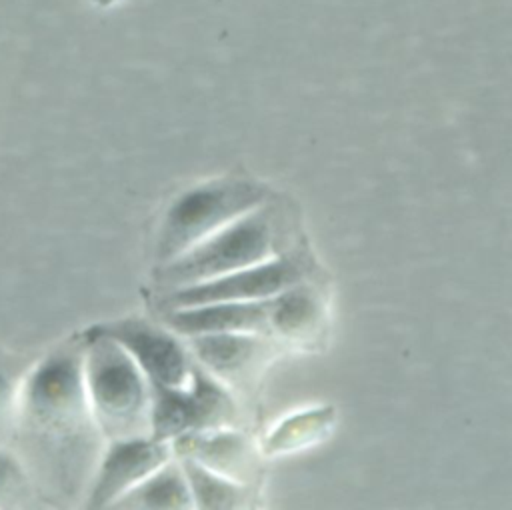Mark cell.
I'll return each mask as SVG.
<instances>
[{"label": "cell", "mask_w": 512, "mask_h": 510, "mask_svg": "<svg viewBox=\"0 0 512 510\" xmlns=\"http://www.w3.org/2000/svg\"><path fill=\"white\" fill-rule=\"evenodd\" d=\"M88 332L110 336L122 344L152 386H184L192 378L194 364L188 358V348L168 330L142 318L96 324Z\"/></svg>", "instance_id": "7"}, {"label": "cell", "mask_w": 512, "mask_h": 510, "mask_svg": "<svg viewBox=\"0 0 512 510\" xmlns=\"http://www.w3.org/2000/svg\"><path fill=\"white\" fill-rule=\"evenodd\" d=\"M26 476L20 464L10 456L0 452V500L16 496L24 488Z\"/></svg>", "instance_id": "15"}, {"label": "cell", "mask_w": 512, "mask_h": 510, "mask_svg": "<svg viewBox=\"0 0 512 510\" xmlns=\"http://www.w3.org/2000/svg\"><path fill=\"white\" fill-rule=\"evenodd\" d=\"M114 506L120 508H190L194 496L180 462L168 460L152 476L126 492Z\"/></svg>", "instance_id": "12"}, {"label": "cell", "mask_w": 512, "mask_h": 510, "mask_svg": "<svg viewBox=\"0 0 512 510\" xmlns=\"http://www.w3.org/2000/svg\"><path fill=\"white\" fill-rule=\"evenodd\" d=\"M24 412L38 436L60 450L78 456L90 444L94 414L86 392L84 350L60 348L36 366L24 386Z\"/></svg>", "instance_id": "3"}, {"label": "cell", "mask_w": 512, "mask_h": 510, "mask_svg": "<svg viewBox=\"0 0 512 510\" xmlns=\"http://www.w3.org/2000/svg\"><path fill=\"white\" fill-rule=\"evenodd\" d=\"M318 322V302L300 284L272 296L270 328L278 338H304Z\"/></svg>", "instance_id": "14"}, {"label": "cell", "mask_w": 512, "mask_h": 510, "mask_svg": "<svg viewBox=\"0 0 512 510\" xmlns=\"http://www.w3.org/2000/svg\"><path fill=\"white\" fill-rule=\"evenodd\" d=\"M178 456H188L206 468L246 484L254 466V452L250 440L234 430L212 428L192 432L172 440Z\"/></svg>", "instance_id": "11"}, {"label": "cell", "mask_w": 512, "mask_h": 510, "mask_svg": "<svg viewBox=\"0 0 512 510\" xmlns=\"http://www.w3.org/2000/svg\"><path fill=\"white\" fill-rule=\"evenodd\" d=\"M306 264L300 254H280L266 262L188 286L162 292V310L200 306L210 302H242L272 298L302 282Z\"/></svg>", "instance_id": "6"}, {"label": "cell", "mask_w": 512, "mask_h": 510, "mask_svg": "<svg viewBox=\"0 0 512 510\" xmlns=\"http://www.w3.org/2000/svg\"><path fill=\"white\" fill-rule=\"evenodd\" d=\"M180 464L188 478L194 506L198 508H238L246 502V484L222 476L194 458L180 456Z\"/></svg>", "instance_id": "13"}, {"label": "cell", "mask_w": 512, "mask_h": 510, "mask_svg": "<svg viewBox=\"0 0 512 510\" xmlns=\"http://www.w3.org/2000/svg\"><path fill=\"white\" fill-rule=\"evenodd\" d=\"M172 442L154 436L112 440L96 472L88 494L90 508L114 506L126 492L136 488L170 460Z\"/></svg>", "instance_id": "8"}, {"label": "cell", "mask_w": 512, "mask_h": 510, "mask_svg": "<svg viewBox=\"0 0 512 510\" xmlns=\"http://www.w3.org/2000/svg\"><path fill=\"white\" fill-rule=\"evenodd\" d=\"M268 198V188L252 178H216L188 188L164 212L156 240L158 262L178 258Z\"/></svg>", "instance_id": "4"}, {"label": "cell", "mask_w": 512, "mask_h": 510, "mask_svg": "<svg viewBox=\"0 0 512 510\" xmlns=\"http://www.w3.org/2000/svg\"><path fill=\"white\" fill-rule=\"evenodd\" d=\"M232 418L228 390L204 366H194L184 386H152L150 432L156 440L172 442L184 434L226 428Z\"/></svg>", "instance_id": "5"}, {"label": "cell", "mask_w": 512, "mask_h": 510, "mask_svg": "<svg viewBox=\"0 0 512 510\" xmlns=\"http://www.w3.org/2000/svg\"><path fill=\"white\" fill-rule=\"evenodd\" d=\"M84 378L94 422L112 440L146 436L152 384L130 352L104 334H84Z\"/></svg>", "instance_id": "2"}, {"label": "cell", "mask_w": 512, "mask_h": 510, "mask_svg": "<svg viewBox=\"0 0 512 510\" xmlns=\"http://www.w3.org/2000/svg\"><path fill=\"white\" fill-rule=\"evenodd\" d=\"M270 300L272 298L210 302L200 306L162 310V320L166 328L180 336L208 332H252L272 338Z\"/></svg>", "instance_id": "10"}, {"label": "cell", "mask_w": 512, "mask_h": 510, "mask_svg": "<svg viewBox=\"0 0 512 510\" xmlns=\"http://www.w3.org/2000/svg\"><path fill=\"white\" fill-rule=\"evenodd\" d=\"M10 390H12L10 374H8V372H6V368L0 364V408L8 402V398H10Z\"/></svg>", "instance_id": "16"}, {"label": "cell", "mask_w": 512, "mask_h": 510, "mask_svg": "<svg viewBox=\"0 0 512 510\" xmlns=\"http://www.w3.org/2000/svg\"><path fill=\"white\" fill-rule=\"evenodd\" d=\"M188 348L218 380L234 386L248 384L268 354L270 336L252 332H208L186 336Z\"/></svg>", "instance_id": "9"}, {"label": "cell", "mask_w": 512, "mask_h": 510, "mask_svg": "<svg viewBox=\"0 0 512 510\" xmlns=\"http://www.w3.org/2000/svg\"><path fill=\"white\" fill-rule=\"evenodd\" d=\"M282 224L284 218L266 200L178 258L158 264L154 272L156 286L168 292L276 258L280 256V240L286 236Z\"/></svg>", "instance_id": "1"}]
</instances>
